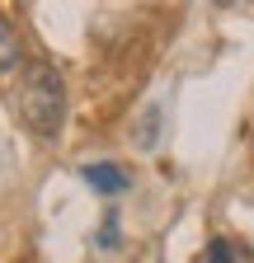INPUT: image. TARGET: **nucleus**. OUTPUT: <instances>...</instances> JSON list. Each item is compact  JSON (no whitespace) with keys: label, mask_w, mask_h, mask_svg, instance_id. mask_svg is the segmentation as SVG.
Listing matches in <instances>:
<instances>
[{"label":"nucleus","mask_w":254,"mask_h":263,"mask_svg":"<svg viewBox=\"0 0 254 263\" xmlns=\"http://www.w3.org/2000/svg\"><path fill=\"white\" fill-rule=\"evenodd\" d=\"M19 113L28 122V132L43 141H52L61 122H66V80L57 66L47 61H28V71L19 80Z\"/></svg>","instance_id":"nucleus-1"},{"label":"nucleus","mask_w":254,"mask_h":263,"mask_svg":"<svg viewBox=\"0 0 254 263\" xmlns=\"http://www.w3.org/2000/svg\"><path fill=\"white\" fill-rule=\"evenodd\" d=\"M80 179H85L94 193H104V197H118V193H127V188H132V174H127L122 164H113V160L80 164Z\"/></svg>","instance_id":"nucleus-2"},{"label":"nucleus","mask_w":254,"mask_h":263,"mask_svg":"<svg viewBox=\"0 0 254 263\" xmlns=\"http://www.w3.org/2000/svg\"><path fill=\"white\" fill-rule=\"evenodd\" d=\"M19 57H24V47H19V38H14L10 19L0 14V71H10V66H19Z\"/></svg>","instance_id":"nucleus-3"},{"label":"nucleus","mask_w":254,"mask_h":263,"mask_svg":"<svg viewBox=\"0 0 254 263\" xmlns=\"http://www.w3.org/2000/svg\"><path fill=\"white\" fill-rule=\"evenodd\" d=\"M193 263H235V245L216 235V240H207V249H203Z\"/></svg>","instance_id":"nucleus-4"},{"label":"nucleus","mask_w":254,"mask_h":263,"mask_svg":"<svg viewBox=\"0 0 254 263\" xmlns=\"http://www.w3.org/2000/svg\"><path fill=\"white\" fill-rule=\"evenodd\" d=\"M99 245H104V249H113V245H118V212H108V226L99 230Z\"/></svg>","instance_id":"nucleus-5"},{"label":"nucleus","mask_w":254,"mask_h":263,"mask_svg":"<svg viewBox=\"0 0 254 263\" xmlns=\"http://www.w3.org/2000/svg\"><path fill=\"white\" fill-rule=\"evenodd\" d=\"M141 146H155V113H146V132H137Z\"/></svg>","instance_id":"nucleus-6"}]
</instances>
